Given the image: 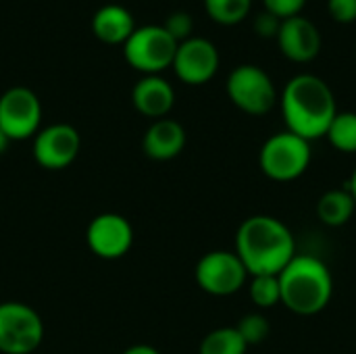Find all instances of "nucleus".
<instances>
[{
  "mask_svg": "<svg viewBox=\"0 0 356 354\" xmlns=\"http://www.w3.org/2000/svg\"><path fill=\"white\" fill-rule=\"evenodd\" d=\"M236 255L248 275H280L296 257V242L292 232L280 219L254 215L238 230Z\"/></svg>",
  "mask_w": 356,
  "mask_h": 354,
  "instance_id": "1",
  "label": "nucleus"
},
{
  "mask_svg": "<svg viewBox=\"0 0 356 354\" xmlns=\"http://www.w3.org/2000/svg\"><path fill=\"white\" fill-rule=\"evenodd\" d=\"M282 113L288 131L311 142L327 134L338 108L332 88L321 77L302 73L286 83L282 92Z\"/></svg>",
  "mask_w": 356,
  "mask_h": 354,
  "instance_id": "2",
  "label": "nucleus"
},
{
  "mask_svg": "<svg viewBox=\"0 0 356 354\" xmlns=\"http://www.w3.org/2000/svg\"><path fill=\"white\" fill-rule=\"evenodd\" d=\"M277 277L282 303L296 315H315L332 300V273L325 263L315 257L296 255Z\"/></svg>",
  "mask_w": 356,
  "mask_h": 354,
  "instance_id": "3",
  "label": "nucleus"
},
{
  "mask_svg": "<svg viewBox=\"0 0 356 354\" xmlns=\"http://www.w3.org/2000/svg\"><path fill=\"white\" fill-rule=\"evenodd\" d=\"M175 50L177 42L167 33L163 25L136 27L123 44V56L127 65L146 75H159L161 71L171 67Z\"/></svg>",
  "mask_w": 356,
  "mask_h": 354,
  "instance_id": "4",
  "label": "nucleus"
},
{
  "mask_svg": "<svg viewBox=\"0 0 356 354\" xmlns=\"http://www.w3.org/2000/svg\"><path fill=\"white\" fill-rule=\"evenodd\" d=\"M259 163L263 173L275 182L296 179L311 165V142L292 131L275 134L263 144Z\"/></svg>",
  "mask_w": 356,
  "mask_h": 354,
  "instance_id": "5",
  "label": "nucleus"
},
{
  "mask_svg": "<svg viewBox=\"0 0 356 354\" xmlns=\"http://www.w3.org/2000/svg\"><path fill=\"white\" fill-rule=\"evenodd\" d=\"M44 338V323L40 315L23 303L0 305V353L31 354Z\"/></svg>",
  "mask_w": 356,
  "mask_h": 354,
  "instance_id": "6",
  "label": "nucleus"
},
{
  "mask_svg": "<svg viewBox=\"0 0 356 354\" xmlns=\"http://www.w3.org/2000/svg\"><path fill=\"white\" fill-rule=\"evenodd\" d=\"M229 100L248 115H267L277 100L275 86L267 71L257 65H240L227 77Z\"/></svg>",
  "mask_w": 356,
  "mask_h": 354,
  "instance_id": "7",
  "label": "nucleus"
},
{
  "mask_svg": "<svg viewBox=\"0 0 356 354\" xmlns=\"http://www.w3.org/2000/svg\"><path fill=\"white\" fill-rule=\"evenodd\" d=\"M42 104L33 90L15 86L0 96V127L8 140H27L38 134Z\"/></svg>",
  "mask_w": 356,
  "mask_h": 354,
  "instance_id": "8",
  "label": "nucleus"
},
{
  "mask_svg": "<svg viewBox=\"0 0 356 354\" xmlns=\"http://www.w3.org/2000/svg\"><path fill=\"white\" fill-rule=\"evenodd\" d=\"M248 277L240 257L229 250H213L196 265L198 286L213 296H229L238 292Z\"/></svg>",
  "mask_w": 356,
  "mask_h": 354,
  "instance_id": "9",
  "label": "nucleus"
},
{
  "mask_svg": "<svg viewBox=\"0 0 356 354\" xmlns=\"http://www.w3.org/2000/svg\"><path fill=\"white\" fill-rule=\"evenodd\" d=\"M81 138L73 125L54 123L44 127L33 138V159L40 167L58 171L69 167L79 154Z\"/></svg>",
  "mask_w": 356,
  "mask_h": 354,
  "instance_id": "10",
  "label": "nucleus"
},
{
  "mask_svg": "<svg viewBox=\"0 0 356 354\" xmlns=\"http://www.w3.org/2000/svg\"><path fill=\"white\" fill-rule=\"evenodd\" d=\"M171 67L184 83L200 86L215 77L219 69V52L207 38H188L177 44Z\"/></svg>",
  "mask_w": 356,
  "mask_h": 354,
  "instance_id": "11",
  "label": "nucleus"
},
{
  "mask_svg": "<svg viewBox=\"0 0 356 354\" xmlns=\"http://www.w3.org/2000/svg\"><path fill=\"white\" fill-rule=\"evenodd\" d=\"M88 246L100 259H119L134 244L131 223L117 213H102L88 225Z\"/></svg>",
  "mask_w": 356,
  "mask_h": 354,
  "instance_id": "12",
  "label": "nucleus"
},
{
  "mask_svg": "<svg viewBox=\"0 0 356 354\" xmlns=\"http://www.w3.org/2000/svg\"><path fill=\"white\" fill-rule=\"evenodd\" d=\"M277 44L286 58L294 63H309L321 50V33L313 21L302 15L284 19L277 31Z\"/></svg>",
  "mask_w": 356,
  "mask_h": 354,
  "instance_id": "13",
  "label": "nucleus"
},
{
  "mask_svg": "<svg viewBox=\"0 0 356 354\" xmlns=\"http://www.w3.org/2000/svg\"><path fill=\"white\" fill-rule=\"evenodd\" d=\"M131 102L144 117L165 119V115L173 108L175 92L167 79L159 75H146L134 86Z\"/></svg>",
  "mask_w": 356,
  "mask_h": 354,
  "instance_id": "14",
  "label": "nucleus"
},
{
  "mask_svg": "<svg viewBox=\"0 0 356 354\" xmlns=\"http://www.w3.org/2000/svg\"><path fill=\"white\" fill-rule=\"evenodd\" d=\"M186 146V129L173 119H156L144 134L142 148L148 159L171 161Z\"/></svg>",
  "mask_w": 356,
  "mask_h": 354,
  "instance_id": "15",
  "label": "nucleus"
},
{
  "mask_svg": "<svg viewBox=\"0 0 356 354\" xmlns=\"http://www.w3.org/2000/svg\"><path fill=\"white\" fill-rule=\"evenodd\" d=\"M134 29V15L121 4L100 6L92 17V31L104 44H125Z\"/></svg>",
  "mask_w": 356,
  "mask_h": 354,
  "instance_id": "16",
  "label": "nucleus"
},
{
  "mask_svg": "<svg viewBox=\"0 0 356 354\" xmlns=\"http://www.w3.org/2000/svg\"><path fill=\"white\" fill-rule=\"evenodd\" d=\"M355 209L356 200L348 188L346 190H330L317 202L319 219L325 225H332V227H340V225L348 223V219L353 217Z\"/></svg>",
  "mask_w": 356,
  "mask_h": 354,
  "instance_id": "17",
  "label": "nucleus"
},
{
  "mask_svg": "<svg viewBox=\"0 0 356 354\" xmlns=\"http://www.w3.org/2000/svg\"><path fill=\"white\" fill-rule=\"evenodd\" d=\"M246 342L236 328H219L204 336L200 354H246Z\"/></svg>",
  "mask_w": 356,
  "mask_h": 354,
  "instance_id": "18",
  "label": "nucleus"
},
{
  "mask_svg": "<svg viewBox=\"0 0 356 354\" xmlns=\"http://www.w3.org/2000/svg\"><path fill=\"white\" fill-rule=\"evenodd\" d=\"M325 136L340 152H356V113H338Z\"/></svg>",
  "mask_w": 356,
  "mask_h": 354,
  "instance_id": "19",
  "label": "nucleus"
},
{
  "mask_svg": "<svg viewBox=\"0 0 356 354\" xmlns=\"http://www.w3.org/2000/svg\"><path fill=\"white\" fill-rule=\"evenodd\" d=\"M252 6V0H204L209 17L221 25L240 23Z\"/></svg>",
  "mask_w": 356,
  "mask_h": 354,
  "instance_id": "20",
  "label": "nucleus"
},
{
  "mask_svg": "<svg viewBox=\"0 0 356 354\" xmlns=\"http://www.w3.org/2000/svg\"><path fill=\"white\" fill-rule=\"evenodd\" d=\"M250 298L259 309H269L282 303L280 277L277 275H252Z\"/></svg>",
  "mask_w": 356,
  "mask_h": 354,
  "instance_id": "21",
  "label": "nucleus"
},
{
  "mask_svg": "<svg viewBox=\"0 0 356 354\" xmlns=\"http://www.w3.org/2000/svg\"><path fill=\"white\" fill-rule=\"evenodd\" d=\"M238 334L242 336V340L246 342V346H254V344H261L269 338L271 334V325L267 321L265 315L261 313H250L246 317L240 319V323L236 325Z\"/></svg>",
  "mask_w": 356,
  "mask_h": 354,
  "instance_id": "22",
  "label": "nucleus"
},
{
  "mask_svg": "<svg viewBox=\"0 0 356 354\" xmlns=\"http://www.w3.org/2000/svg\"><path fill=\"white\" fill-rule=\"evenodd\" d=\"M167 33L179 44V42H186L188 38H192V27H194V21L192 17L186 13V10H175L167 17L165 25Z\"/></svg>",
  "mask_w": 356,
  "mask_h": 354,
  "instance_id": "23",
  "label": "nucleus"
},
{
  "mask_svg": "<svg viewBox=\"0 0 356 354\" xmlns=\"http://www.w3.org/2000/svg\"><path fill=\"white\" fill-rule=\"evenodd\" d=\"M263 2H265V10L273 13L282 21L300 15V10L307 4V0H263Z\"/></svg>",
  "mask_w": 356,
  "mask_h": 354,
  "instance_id": "24",
  "label": "nucleus"
},
{
  "mask_svg": "<svg viewBox=\"0 0 356 354\" xmlns=\"http://www.w3.org/2000/svg\"><path fill=\"white\" fill-rule=\"evenodd\" d=\"M327 10L338 23L356 21V0H327Z\"/></svg>",
  "mask_w": 356,
  "mask_h": 354,
  "instance_id": "25",
  "label": "nucleus"
},
{
  "mask_svg": "<svg viewBox=\"0 0 356 354\" xmlns=\"http://www.w3.org/2000/svg\"><path fill=\"white\" fill-rule=\"evenodd\" d=\"M280 25H282V19L275 17L273 13L269 10H263L257 19H254V31L263 38H277V31H280Z\"/></svg>",
  "mask_w": 356,
  "mask_h": 354,
  "instance_id": "26",
  "label": "nucleus"
},
{
  "mask_svg": "<svg viewBox=\"0 0 356 354\" xmlns=\"http://www.w3.org/2000/svg\"><path fill=\"white\" fill-rule=\"evenodd\" d=\"M123 354H161L156 348L148 346V344H136L131 348H127Z\"/></svg>",
  "mask_w": 356,
  "mask_h": 354,
  "instance_id": "27",
  "label": "nucleus"
},
{
  "mask_svg": "<svg viewBox=\"0 0 356 354\" xmlns=\"http://www.w3.org/2000/svg\"><path fill=\"white\" fill-rule=\"evenodd\" d=\"M8 142H10V140H8V136H6V134L2 131V127H0V154L8 148Z\"/></svg>",
  "mask_w": 356,
  "mask_h": 354,
  "instance_id": "28",
  "label": "nucleus"
},
{
  "mask_svg": "<svg viewBox=\"0 0 356 354\" xmlns=\"http://www.w3.org/2000/svg\"><path fill=\"white\" fill-rule=\"evenodd\" d=\"M348 190H350V194L355 196L356 200V169L355 173H353V177H350V182H348Z\"/></svg>",
  "mask_w": 356,
  "mask_h": 354,
  "instance_id": "29",
  "label": "nucleus"
}]
</instances>
